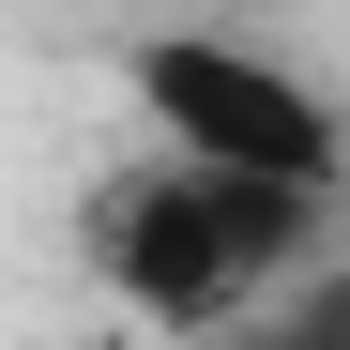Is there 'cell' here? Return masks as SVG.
Returning <instances> with one entry per match:
<instances>
[{
  "label": "cell",
  "mask_w": 350,
  "mask_h": 350,
  "mask_svg": "<svg viewBox=\"0 0 350 350\" xmlns=\"http://www.w3.org/2000/svg\"><path fill=\"white\" fill-rule=\"evenodd\" d=\"M335 244V198L305 183H259V167H198V152H152L92 198V274L107 305H137L167 335H213V320H259L289 274H320Z\"/></svg>",
  "instance_id": "cell-1"
},
{
  "label": "cell",
  "mask_w": 350,
  "mask_h": 350,
  "mask_svg": "<svg viewBox=\"0 0 350 350\" xmlns=\"http://www.w3.org/2000/svg\"><path fill=\"white\" fill-rule=\"evenodd\" d=\"M122 92L152 107V137L198 152V167H259V183H305V198H335V167H350L320 77L274 62V46H228V31H137V46H122Z\"/></svg>",
  "instance_id": "cell-2"
}]
</instances>
